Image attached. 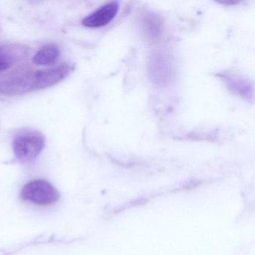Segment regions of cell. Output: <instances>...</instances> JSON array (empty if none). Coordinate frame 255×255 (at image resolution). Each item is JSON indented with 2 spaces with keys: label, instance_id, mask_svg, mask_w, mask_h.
<instances>
[{
  "label": "cell",
  "instance_id": "cell-1",
  "mask_svg": "<svg viewBox=\"0 0 255 255\" xmlns=\"http://www.w3.org/2000/svg\"><path fill=\"white\" fill-rule=\"evenodd\" d=\"M71 71L70 64H63L51 68L12 76L0 80V94L8 96L22 95L45 89L61 82Z\"/></svg>",
  "mask_w": 255,
  "mask_h": 255
},
{
  "label": "cell",
  "instance_id": "cell-2",
  "mask_svg": "<svg viewBox=\"0 0 255 255\" xmlns=\"http://www.w3.org/2000/svg\"><path fill=\"white\" fill-rule=\"evenodd\" d=\"M46 139L43 133L34 130H24L13 138L12 148L16 160L22 163L34 161L43 151Z\"/></svg>",
  "mask_w": 255,
  "mask_h": 255
},
{
  "label": "cell",
  "instance_id": "cell-3",
  "mask_svg": "<svg viewBox=\"0 0 255 255\" xmlns=\"http://www.w3.org/2000/svg\"><path fill=\"white\" fill-rule=\"evenodd\" d=\"M24 201L40 206H49L56 203L60 199L58 190L48 181L35 180L24 186L21 191Z\"/></svg>",
  "mask_w": 255,
  "mask_h": 255
},
{
  "label": "cell",
  "instance_id": "cell-4",
  "mask_svg": "<svg viewBox=\"0 0 255 255\" xmlns=\"http://www.w3.org/2000/svg\"><path fill=\"white\" fill-rule=\"evenodd\" d=\"M118 1H111L84 18L82 24L88 28H100L110 23L119 11Z\"/></svg>",
  "mask_w": 255,
  "mask_h": 255
},
{
  "label": "cell",
  "instance_id": "cell-5",
  "mask_svg": "<svg viewBox=\"0 0 255 255\" xmlns=\"http://www.w3.org/2000/svg\"><path fill=\"white\" fill-rule=\"evenodd\" d=\"M229 91L244 100L252 101L255 97V89L253 85L244 77L231 73H223L220 75Z\"/></svg>",
  "mask_w": 255,
  "mask_h": 255
},
{
  "label": "cell",
  "instance_id": "cell-6",
  "mask_svg": "<svg viewBox=\"0 0 255 255\" xmlns=\"http://www.w3.org/2000/svg\"><path fill=\"white\" fill-rule=\"evenodd\" d=\"M59 56V48L50 43L40 48L33 56L32 61L38 65H51L58 61Z\"/></svg>",
  "mask_w": 255,
  "mask_h": 255
},
{
  "label": "cell",
  "instance_id": "cell-7",
  "mask_svg": "<svg viewBox=\"0 0 255 255\" xmlns=\"http://www.w3.org/2000/svg\"><path fill=\"white\" fill-rule=\"evenodd\" d=\"M144 31L151 40L157 39L162 32V22L155 15L149 14L143 19Z\"/></svg>",
  "mask_w": 255,
  "mask_h": 255
},
{
  "label": "cell",
  "instance_id": "cell-8",
  "mask_svg": "<svg viewBox=\"0 0 255 255\" xmlns=\"http://www.w3.org/2000/svg\"><path fill=\"white\" fill-rule=\"evenodd\" d=\"M152 65V73L154 79H157V82H164L166 79H169L170 75V68L169 64L166 62L164 58L157 57Z\"/></svg>",
  "mask_w": 255,
  "mask_h": 255
},
{
  "label": "cell",
  "instance_id": "cell-9",
  "mask_svg": "<svg viewBox=\"0 0 255 255\" xmlns=\"http://www.w3.org/2000/svg\"><path fill=\"white\" fill-rule=\"evenodd\" d=\"M10 67V60L5 54L0 52V72L4 71Z\"/></svg>",
  "mask_w": 255,
  "mask_h": 255
}]
</instances>
